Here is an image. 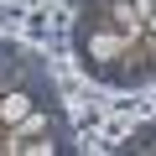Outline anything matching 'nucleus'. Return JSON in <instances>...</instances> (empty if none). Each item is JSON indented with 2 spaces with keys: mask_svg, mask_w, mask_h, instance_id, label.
<instances>
[{
  "mask_svg": "<svg viewBox=\"0 0 156 156\" xmlns=\"http://www.w3.org/2000/svg\"><path fill=\"white\" fill-rule=\"evenodd\" d=\"M120 151H125V156H156V120H151V125H140Z\"/></svg>",
  "mask_w": 156,
  "mask_h": 156,
  "instance_id": "obj_3",
  "label": "nucleus"
},
{
  "mask_svg": "<svg viewBox=\"0 0 156 156\" xmlns=\"http://www.w3.org/2000/svg\"><path fill=\"white\" fill-rule=\"evenodd\" d=\"M146 31H151V37H156V11H151V16H146Z\"/></svg>",
  "mask_w": 156,
  "mask_h": 156,
  "instance_id": "obj_4",
  "label": "nucleus"
},
{
  "mask_svg": "<svg viewBox=\"0 0 156 156\" xmlns=\"http://www.w3.org/2000/svg\"><path fill=\"white\" fill-rule=\"evenodd\" d=\"M0 151L11 156H73V130H68V115L57 99H42L26 120H16L0 140Z\"/></svg>",
  "mask_w": 156,
  "mask_h": 156,
  "instance_id": "obj_2",
  "label": "nucleus"
},
{
  "mask_svg": "<svg viewBox=\"0 0 156 156\" xmlns=\"http://www.w3.org/2000/svg\"><path fill=\"white\" fill-rule=\"evenodd\" d=\"M130 47H135V31H120V26H109V21L78 16V26H73V57H78V68H83L89 78H99V83L135 89Z\"/></svg>",
  "mask_w": 156,
  "mask_h": 156,
  "instance_id": "obj_1",
  "label": "nucleus"
}]
</instances>
